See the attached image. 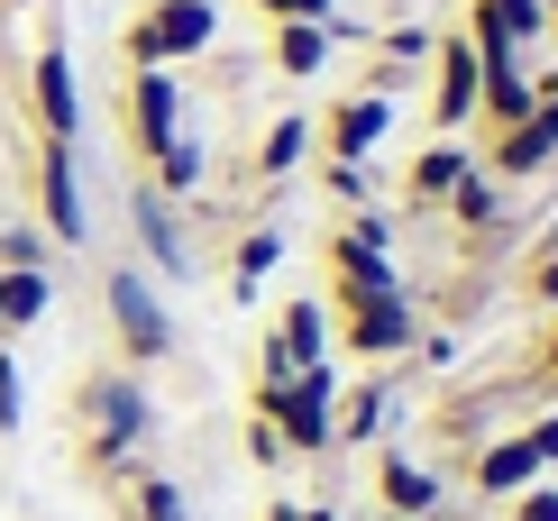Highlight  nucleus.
Instances as JSON below:
<instances>
[{
	"mask_svg": "<svg viewBox=\"0 0 558 521\" xmlns=\"http://www.w3.org/2000/svg\"><path fill=\"white\" fill-rule=\"evenodd\" d=\"M74 412H83V467L92 476H129L147 431H156V402H147V385H137V366L92 375V385L74 393Z\"/></svg>",
	"mask_w": 558,
	"mask_h": 521,
	"instance_id": "1",
	"label": "nucleus"
},
{
	"mask_svg": "<svg viewBox=\"0 0 558 521\" xmlns=\"http://www.w3.org/2000/svg\"><path fill=\"white\" fill-rule=\"evenodd\" d=\"M247 421H275L293 458H330L339 448V366H302V375H257L247 393Z\"/></svg>",
	"mask_w": 558,
	"mask_h": 521,
	"instance_id": "2",
	"label": "nucleus"
},
{
	"mask_svg": "<svg viewBox=\"0 0 558 521\" xmlns=\"http://www.w3.org/2000/svg\"><path fill=\"white\" fill-rule=\"evenodd\" d=\"M320 266H330V302L403 293V266H393V220H385V210H348V220H330Z\"/></svg>",
	"mask_w": 558,
	"mask_h": 521,
	"instance_id": "3",
	"label": "nucleus"
},
{
	"mask_svg": "<svg viewBox=\"0 0 558 521\" xmlns=\"http://www.w3.org/2000/svg\"><path fill=\"white\" fill-rule=\"evenodd\" d=\"M101 312H110V339H120L129 366L174 358V312H166V293H156L137 266H110V275H101Z\"/></svg>",
	"mask_w": 558,
	"mask_h": 521,
	"instance_id": "4",
	"label": "nucleus"
},
{
	"mask_svg": "<svg viewBox=\"0 0 558 521\" xmlns=\"http://www.w3.org/2000/svg\"><path fill=\"white\" fill-rule=\"evenodd\" d=\"M211 46V0H156V10H137L129 28H120V56H129V74H147V64H174L183 56H202Z\"/></svg>",
	"mask_w": 558,
	"mask_h": 521,
	"instance_id": "5",
	"label": "nucleus"
},
{
	"mask_svg": "<svg viewBox=\"0 0 558 521\" xmlns=\"http://www.w3.org/2000/svg\"><path fill=\"white\" fill-rule=\"evenodd\" d=\"M339 348L366 366H393L422 348V312H412V293H366V302H339Z\"/></svg>",
	"mask_w": 558,
	"mask_h": 521,
	"instance_id": "6",
	"label": "nucleus"
},
{
	"mask_svg": "<svg viewBox=\"0 0 558 521\" xmlns=\"http://www.w3.org/2000/svg\"><path fill=\"white\" fill-rule=\"evenodd\" d=\"M28 101H37V137H56V147L83 137V83H74V56H64L56 28H46L37 64H28Z\"/></svg>",
	"mask_w": 558,
	"mask_h": 521,
	"instance_id": "7",
	"label": "nucleus"
},
{
	"mask_svg": "<svg viewBox=\"0 0 558 521\" xmlns=\"http://www.w3.org/2000/svg\"><path fill=\"white\" fill-rule=\"evenodd\" d=\"M37 220H46V239H56V247H83V239H92L74 147H56V137H37Z\"/></svg>",
	"mask_w": 558,
	"mask_h": 521,
	"instance_id": "8",
	"label": "nucleus"
},
{
	"mask_svg": "<svg viewBox=\"0 0 558 521\" xmlns=\"http://www.w3.org/2000/svg\"><path fill=\"white\" fill-rule=\"evenodd\" d=\"M385 129H393V101H385V92H339V101L312 120V137H320L339 165H366V156L385 147Z\"/></svg>",
	"mask_w": 558,
	"mask_h": 521,
	"instance_id": "9",
	"label": "nucleus"
},
{
	"mask_svg": "<svg viewBox=\"0 0 558 521\" xmlns=\"http://www.w3.org/2000/svg\"><path fill=\"white\" fill-rule=\"evenodd\" d=\"M174 137H183V83L166 74V64H147V74H129V147L137 156H166L174 147Z\"/></svg>",
	"mask_w": 558,
	"mask_h": 521,
	"instance_id": "10",
	"label": "nucleus"
},
{
	"mask_svg": "<svg viewBox=\"0 0 558 521\" xmlns=\"http://www.w3.org/2000/svg\"><path fill=\"white\" fill-rule=\"evenodd\" d=\"M330 358V302H284V320L257 339V375H302Z\"/></svg>",
	"mask_w": 558,
	"mask_h": 521,
	"instance_id": "11",
	"label": "nucleus"
},
{
	"mask_svg": "<svg viewBox=\"0 0 558 521\" xmlns=\"http://www.w3.org/2000/svg\"><path fill=\"white\" fill-rule=\"evenodd\" d=\"M549 156H558V110H549V101H531V120L495 129V147H485V174H495V183H531Z\"/></svg>",
	"mask_w": 558,
	"mask_h": 521,
	"instance_id": "12",
	"label": "nucleus"
},
{
	"mask_svg": "<svg viewBox=\"0 0 558 521\" xmlns=\"http://www.w3.org/2000/svg\"><path fill=\"white\" fill-rule=\"evenodd\" d=\"M430 64H439L430 120H439V129H468V120H476V74H485L476 46H468V28H458V37H430Z\"/></svg>",
	"mask_w": 558,
	"mask_h": 521,
	"instance_id": "13",
	"label": "nucleus"
},
{
	"mask_svg": "<svg viewBox=\"0 0 558 521\" xmlns=\"http://www.w3.org/2000/svg\"><path fill=\"white\" fill-rule=\"evenodd\" d=\"M339 37H357V28H348V19H275L266 56H275V74H284V83H312L320 64H330Z\"/></svg>",
	"mask_w": 558,
	"mask_h": 521,
	"instance_id": "14",
	"label": "nucleus"
},
{
	"mask_svg": "<svg viewBox=\"0 0 558 521\" xmlns=\"http://www.w3.org/2000/svg\"><path fill=\"white\" fill-rule=\"evenodd\" d=\"M129 220H137V247H147L156 275H193V239H183L174 202L156 193V183H137V193H129Z\"/></svg>",
	"mask_w": 558,
	"mask_h": 521,
	"instance_id": "15",
	"label": "nucleus"
},
{
	"mask_svg": "<svg viewBox=\"0 0 558 521\" xmlns=\"http://www.w3.org/2000/svg\"><path fill=\"white\" fill-rule=\"evenodd\" d=\"M541 476H549V467L531 458V439H522V431H513V439H485L476 458H468L476 504H513V494H522V485H541Z\"/></svg>",
	"mask_w": 558,
	"mask_h": 521,
	"instance_id": "16",
	"label": "nucleus"
},
{
	"mask_svg": "<svg viewBox=\"0 0 558 521\" xmlns=\"http://www.w3.org/2000/svg\"><path fill=\"white\" fill-rule=\"evenodd\" d=\"M376 504L403 512V521H430V512H439V467L403 458V448H385V458H376Z\"/></svg>",
	"mask_w": 558,
	"mask_h": 521,
	"instance_id": "17",
	"label": "nucleus"
},
{
	"mask_svg": "<svg viewBox=\"0 0 558 521\" xmlns=\"http://www.w3.org/2000/svg\"><path fill=\"white\" fill-rule=\"evenodd\" d=\"M110 504H120V521H183L193 494L174 476H156V467H129V476H110Z\"/></svg>",
	"mask_w": 558,
	"mask_h": 521,
	"instance_id": "18",
	"label": "nucleus"
},
{
	"mask_svg": "<svg viewBox=\"0 0 558 521\" xmlns=\"http://www.w3.org/2000/svg\"><path fill=\"white\" fill-rule=\"evenodd\" d=\"M468 147H458V137H439V147H422V156H412V174H403V202L412 210H430V202H449L458 193V174H468Z\"/></svg>",
	"mask_w": 558,
	"mask_h": 521,
	"instance_id": "19",
	"label": "nucleus"
},
{
	"mask_svg": "<svg viewBox=\"0 0 558 521\" xmlns=\"http://www.w3.org/2000/svg\"><path fill=\"white\" fill-rule=\"evenodd\" d=\"M531 101H541V92H531V74H522V64H485V74H476V110H485V129L531 120Z\"/></svg>",
	"mask_w": 558,
	"mask_h": 521,
	"instance_id": "20",
	"label": "nucleus"
},
{
	"mask_svg": "<svg viewBox=\"0 0 558 521\" xmlns=\"http://www.w3.org/2000/svg\"><path fill=\"white\" fill-rule=\"evenodd\" d=\"M46 312H56V275H10V266H0V339L37 329Z\"/></svg>",
	"mask_w": 558,
	"mask_h": 521,
	"instance_id": "21",
	"label": "nucleus"
},
{
	"mask_svg": "<svg viewBox=\"0 0 558 521\" xmlns=\"http://www.w3.org/2000/svg\"><path fill=\"white\" fill-rule=\"evenodd\" d=\"M449 220L468 229V239H485V229L504 220V183L485 174V165H468V174H458V193H449Z\"/></svg>",
	"mask_w": 558,
	"mask_h": 521,
	"instance_id": "22",
	"label": "nucleus"
},
{
	"mask_svg": "<svg viewBox=\"0 0 558 521\" xmlns=\"http://www.w3.org/2000/svg\"><path fill=\"white\" fill-rule=\"evenodd\" d=\"M393 402H403V385H393V375H366V385L348 393V412H339V439H376L393 421Z\"/></svg>",
	"mask_w": 558,
	"mask_h": 521,
	"instance_id": "23",
	"label": "nucleus"
},
{
	"mask_svg": "<svg viewBox=\"0 0 558 521\" xmlns=\"http://www.w3.org/2000/svg\"><path fill=\"white\" fill-rule=\"evenodd\" d=\"M302 147H312V120H266V137H257V183H284L293 165H302Z\"/></svg>",
	"mask_w": 558,
	"mask_h": 521,
	"instance_id": "24",
	"label": "nucleus"
},
{
	"mask_svg": "<svg viewBox=\"0 0 558 521\" xmlns=\"http://www.w3.org/2000/svg\"><path fill=\"white\" fill-rule=\"evenodd\" d=\"M468 10H485L513 46H541L549 37V0H468Z\"/></svg>",
	"mask_w": 558,
	"mask_h": 521,
	"instance_id": "25",
	"label": "nucleus"
},
{
	"mask_svg": "<svg viewBox=\"0 0 558 521\" xmlns=\"http://www.w3.org/2000/svg\"><path fill=\"white\" fill-rule=\"evenodd\" d=\"M275 256H284V239H275V229H247V239H239V256H229V283H239V302L275 275Z\"/></svg>",
	"mask_w": 558,
	"mask_h": 521,
	"instance_id": "26",
	"label": "nucleus"
},
{
	"mask_svg": "<svg viewBox=\"0 0 558 521\" xmlns=\"http://www.w3.org/2000/svg\"><path fill=\"white\" fill-rule=\"evenodd\" d=\"M156 193H166V202H193L202 193V147H193V137H174V147L156 156Z\"/></svg>",
	"mask_w": 558,
	"mask_h": 521,
	"instance_id": "27",
	"label": "nucleus"
},
{
	"mask_svg": "<svg viewBox=\"0 0 558 521\" xmlns=\"http://www.w3.org/2000/svg\"><path fill=\"white\" fill-rule=\"evenodd\" d=\"M320 183H330L339 210H376V174H366V165H339V156H330V174H320Z\"/></svg>",
	"mask_w": 558,
	"mask_h": 521,
	"instance_id": "28",
	"label": "nucleus"
},
{
	"mask_svg": "<svg viewBox=\"0 0 558 521\" xmlns=\"http://www.w3.org/2000/svg\"><path fill=\"white\" fill-rule=\"evenodd\" d=\"M0 431H28V385H19V358L0 339Z\"/></svg>",
	"mask_w": 558,
	"mask_h": 521,
	"instance_id": "29",
	"label": "nucleus"
},
{
	"mask_svg": "<svg viewBox=\"0 0 558 521\" xmlns=\"http://www.w3.org/2000/svg\"><path fill=\"white\" fill-rule=\"evenodd\" d=\"M0 266L10 275H46V229H10V239H0Z\"/></svg>",
	"mask_w": 558,
	"mask_h": 521,
	"instance_id": "30",
	"label": "nucleus"
},
{
	"mask_svg": "<svg viewBox=\"0 0 558 521\" xmlns=\"http://www.w3.org/2000/svg\"><path fill=\"white\" fill-rule=\"evenodd\" d=\"M522 293L541 302V312H558V239H549V247H541V256L522 266Z\"/></svg>",
	"mask_w": 558,
	"mask_h": 521,
	"instance_id": "31",
	"label": "nucleus"
},
{
	"mask_svg": "<svg viewBox=\"0 0 558 521\" xmlns=\"http://www.w3.org/2000/svg\"><path fill=\"white\" fill-rule=\"evenodd\" d=\"M504 521H558V485H522L513 504H504Z\"/></svg>",
	"mask_w": 558,
	"mask_h": 521,
	"instance_id": "32",
	"label": "nucleus"
},
{
	"mask_svg": "<svg viewBox=\"0 0 558 521\" xmlns=\"http://www.w3.org/2000/svg\"><path fill=\"white\" fill-rule=\"evenodd\" d=\"M247 458H257V467H284L293 448H284V431H275V421H247Z\"/></svg>",
	"mask_w": 558,
	"mask_h": 521,
	"instance_id": "33",
	"label": "nucleus"
},
{
	"mask_svg": "<svg viewBox=\"0 0 558 521\" xmlns=\"http://www.w3.org/2000/svg\"><path fill=\"white\" fill-rule=\"evenodd\" d=\"M247 10H266V19H339V0H247Z\"/></svg>",
	"mask_w": 558,
	"mask_h": 521,
	"instance_id": "34",
	"label": "nucleus"
},
{
	"mask_svg": "<svg viewBox=\"0 0 558 521\" xmlns=\"http://www.w3.org/2000/svg\"><path fill=\"white\" fill-rule=\"evenodd\" d=\"M522 439H531V458H541V467H558V412H541Z\"/></svg>",
	"mask_w": 558,
	"mask_h": 521,
	"instance_id": "35",
	"label": "nucleus"
},
{
	"mask_svg": "<svg viewBox=\"0 0 558 521\" xmlns=\"http://www.w3.org/2000/svg\"><path fill=\"white\" fill-rule=\"evenodd\" d=\"M531 366H541V385H549V393H558V320H549V329H541V339H531Z\"/></svg>",
	"mask_w": 558,
	"mask_h": 521,
	"instance_id": "36",
	"label": "nucleus"
},
{
	"mask_svg": "<svg viewBox=\"0 0 558 521\" xmlns=\"http://www.w3.org/2000/svg\"><path fill=\"white\" fill-rule=\"evenodd\" d=\"M266 521H302V504H266Z\"/></svg>",
	"mask_w": 558,
	"mask_h": 521,
	"instance_id": "37",
	"label": "nucleus"
},
{
	"mask_svg": "<svg viewBox=\"0 0 558 521\" xmlns=\"http://www.w3.org/2000/svg\"><path fill=\"white\" fill-rule=\"evenodd\" d=\"M549 28H558V0H549Z\"/></svg>",
	"mask_w": 558,
	"mask_h": 521,
	"instance_id": "38",
	"label": "nucleus"
}]
</instances>
